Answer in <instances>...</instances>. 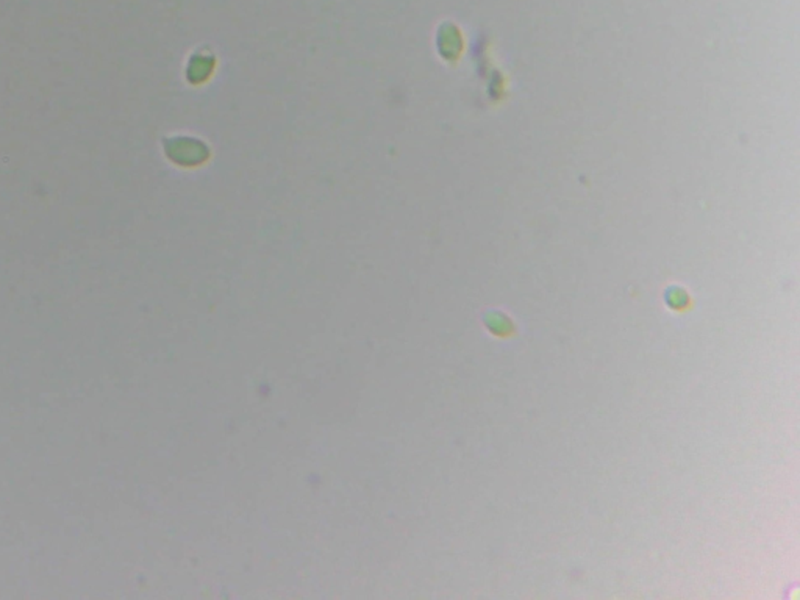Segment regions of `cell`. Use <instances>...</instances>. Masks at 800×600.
<instances>
[{
  "label": "cell",
  "mask_w": 800,
  "mask_h": 600,
  "mask_svg": "<svg viewBox=\"0 0 800 600\" xmlns=\"http://www.w3.org/2000/svg\"><path fill=\"white\" fill-rule=\"evenodd\" d=\"M664 300H666V305L669 307L672 312H678V313L686 312V309L690 308V305H691L690 294H688L685 289H682L680 286H671L669 289H667L666 294H664Z\"/></svg>",
  "instance_id": "cell-2"
},
{
  "label": "cell",
  "mask_w": 800,
  "mask_h": 600,
  "mask_svg": "<svg viewBox=\"0 0 800 600\" xmlns=\"http://www.w3.org/2000/svg\"><path fill=\"white\" fill-rule=\"evenodd\" d=\"M483 322L486 330L491 333L494 338L510 339L518 335L514 322L502 312H488L483 316Z\"/></svg>",
  "instance_id": "cell-1"
}]
</instances>
